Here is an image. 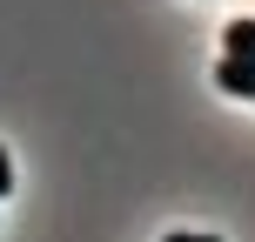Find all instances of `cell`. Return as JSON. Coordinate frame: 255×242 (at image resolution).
I'll list each match as a JSON object with an SVG mask.
<instances>
[{
    "label": "cell",
    "instance_id": "6da1fadb",
    "mask_svg": "<svg viewBox=\"0 0 255 242\" xmlns=\"http://www.w3.org/2000/svg\"><path fill=\"white\" fill-rule=\"evenodd\" d=\"M215 88L235 94V101H255V61H229V54H222L215 61Z\"/></svg>",
    "mask_w": 255,
    "mask_h": 242
},
{
    "label": "cell",
    "instance_id": "3957f363",
    "mask_svg": "<svg viewBox=\"0 0 255 242\" xmlns=\"http://www.w3.org/2000/svg\"><path fill=\"white\" fill-rule=\"evenodd\" d=\"M13 189V162H7V148H0V195Z\"/></svg>",
    "mask_w": 255,
    "mask_h": 242
},
{
    "label": "cell",
    "instance_id": "7a4b0ae2",
    "mask_svg": "<svg viewBox=\"0 0 255 242\" xmlns=\"http://www.w3.org/2000/svg\"><path fill=\"white\" fill-rule=\"evenodd\" d=\"M229 61H255V20H229V40H222Z\"/></svg>",
    "mask_w": 255,
    "mask_h": 242
},
{
    "label": "cell",
    "instance_id": "277c9868",
    "mask_svg": "<svg viewBox=\"0 0 255 242\" xmlns=\"http://www.w3.org/2000/svg\"><path fill=\"white\" fill-rule=\"evenodd\" d=\"M168 242H222V236H168Z\"/></svg>",
    "mask_w": 255,
    "mask_h": 242
}]
</instances>
